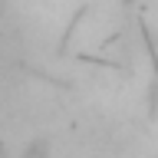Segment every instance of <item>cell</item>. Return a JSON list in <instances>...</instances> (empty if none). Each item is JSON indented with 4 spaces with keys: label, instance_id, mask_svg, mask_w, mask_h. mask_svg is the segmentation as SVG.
<instances>
[{
    "label": "cell",
    "instance_id": "1",
    "mask_svg": "<svg viewBox=\"0 0 158 158\" xmlns=\"http://www.w3.org/2000/svg\"><path fill=\"white\" fill-rule=\"evenodd\" d=\"M20 158H53V145H49V138H33L27 148H23V155Z\"/></svg>",
    "mask_w": 158,
    "mask_h": 158
},
{
    "label": "cell",
    "instance_id": "2",
    "mask_svg": "<svg viewBox=\"0 0 158 158\" xmlns=\"http://www.w3.org/2000/svg\"><path fill=\"white\" fill-rule=\"evenodd\" d=\"M0 158H3V148H0Z\"/></svg>",
    "mask_w": 158,
    "mask_h": 158
}]
</instances>
